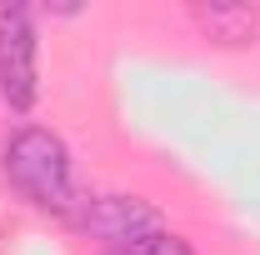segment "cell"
I'll use <instances>...</instances> for the list:
<instances>
[{
    "label": "cell",
    "instance_id": "6da1fadb",
    "mask_svg": "<svg viewBox=\"0 0 260 255\" xmlns=\"http://www.w3.org/2000/svg\"><path fill=\"white\" fill-rule=\"evenodd\" d=\"M5 180L40 210H55V215H75L80 210L70 150H65V140L55 130H40V125L15 130L10 145H5Z\"/></svg>",
    "mask_w": 260,
    "mask_h": 255
},
{
    "label": "cell",
    "instance_id": "7a4b0ae2",
    "mask_svg": "<svg viewBox=\"0 0 260 255\" xmlns=\"http://www.w3.org/2000/svg\"><path fill=\"white\" fill-rule=\"evenodd\" d=\"M40 90V40L25 5H0V95L10 110H30Z\"/></svg>",
    "mask_w": 260,
    "mask_h": 255
},
{
    "label": "cell",
    "instance_id": "3957f363",
    "mask_svg": "<svg viewBox=\"0 0 260 255\" xmlns=\"http://www.w3.org/2000/svg\"><path fill=\"white\" fill-rule=\"evenodd\" d=\"M90 240H105V245H140L145 235L160 230V215L155 205H145L140 195H95V200H80V210L70 215Z\"/></svg>",
    "mask_w": 260,
    "mask_h": 255
},
{
    "label": "cell",
    "instance_id": "277c9868",
    "mask_svg": "<svg viewBox=\"0 0 260 255\" xmlns=\"http://www.w3.org/2000/svg\"><path fill=\"white\" fill-rule=\"evenodd\" d=\"M190 20L220 45H245L260 30V15L250 5H225V0L220 5H190Z\"/></svg>",
    "mask_w": 260,
    "mask_h": 255
},
{
    "label": "cell",
    "instance_id": "5b68a950",
    "mask_svg": "<svg viewBox=\"0 0 260 255\" xmlns=\"http://www.w3.org/2000/svg\"><path fill=\"white\" fill-rule=\"evenodd\" d=\"M120 255H195V250H190V240L155 230V235H145L140 245H130V250H120Z\"/></svg>",
    "mask_w": 260,
    "mask_h": 255
}]
</instances>
